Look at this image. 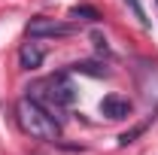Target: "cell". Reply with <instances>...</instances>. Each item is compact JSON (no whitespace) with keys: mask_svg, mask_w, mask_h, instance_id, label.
I'll use <instances>...</instances> for the list:
<instances>
[{"mask_svg":"<svg viewBox=\"0 0 158 155\" xmlns=\"http://www.w3.org/2000/svg\"><path fill=\"white\" fill-rule=\"evenodd\" d=\"M15 119H19V128L34 140L43 143H58L61 140V122L55 113H49L43 103H37L34 97H21L15 103Z\"/></svg>","mask_w":158,"mask_h":155,"instance_id":"cell-1","label":"cell"},{"mask_svg":"<svg viewBox=\"0 0 158 155\" xmlns=\"http://www.w3.org/2000/svg\"><path fill=\"white\" fill-rule=\"evenodd\" d=\"M27 91H31V97H34L37 103H43V107H46L49 113H55V116H61V113L76 100V88H73V82H70L67 73H52V76L34 82Z\"/></svg>","mask_w":158,"mask_h":155,"instance_id":"cell-2","label":"cell"},{"mask_svg":"<svg viewBox=\"0 0 158 155\" xmlns=\"http://www.w3.org/2000/svg\"><path fill=\"white\" fill-rule=\"evenodd\" d=\"M73 34L70 24L64 21H55V19H46V15H37V19L27 21V37L31 40H43V37H67Z\"/></svg>","mask_w":158,"mask_h":155,"instance_id":"cell-3","label":"cell"},{"mask_svg":"<svg viewBox=\"0 0 158 155\" xmlns=\"http://www.w3.org/2000/svg\"><path fill=\"white\" fill-rule=\"evenodd\" d=\"M131 110H134V103H131L125 94H116V91H113V94H106L103 100H100V113H103L106 119H113V122L128 119V116H131Z\"/></svg>","mask_w":158,"mask_h":155,"instance_id":"cell-4","label":"cell"},{"mask_svg":"<svg viewBox=\"0 0 158 155\" xmlns=\"http://www.w3.org/2000/svg\"><path fill=\"white\" fill-rule=\"evenodd\" d=\"M137 82H140V91L146 100H158V64H149V61H140L137 67Z\"/></svg>","mask_w":158,"mask_h":155,"instance_id":"cell-5","label":"cell"},{"mask_svg":"<svg viewBox=\"0 0 158 155\" xmlns=\"http://www.w3.org/2000/svg\"><path fill=\"white\" fill-rule=\"evenodd\" d=\"M43 58H46V46H40L37 40L34 43H24L19 49V64L24 70H37L40 64H43Z\"/></svg>","mask_w":158,"mask_h":155,"instance_id":"cell-6","label":"cell"},{"mask_svg":"<svg viewBox=\"0 0 158 155\" xmlns=\"http://www.w3.org/2000/svg\"><path fill=\"white\" fill-rule=\"evenodd\" d=\"M70 70H73V73H88V76H106V73H110L98 61H76V64H70Z\"/></svg>","mask_w":158,"mask_h":155,"instance_id":"cell-7","label":"cell"},{"mask_svg":"<svg viewBox=\"0 0 158 155\" xmlns=\"http://www.w3.org/2000/svg\"><path fill=\"white\" fill-rule=\"evenodd\" d=\"M149 122H152V119H149ZM149 122H140V125H134L131 131H125V134L118 137V143H122V146H128V143H134V140H137L140 134H146V128H149Z\"/></svg>","mask_w":158,"mask_h":155,"instance_id":"cell-8","label":"cell"},{"mask_svg":"<svg viewBox=\"0 0 158 155\" xmlns=\"http://www.w3.org/2000/svg\"><path fill=\"white\" fill-rule=\"evenodd\" d=\"M70 15H73V19H82V21H98L100 19V12L94 9V6H73Z\"/></svg>","mask_w":158,"mask_h":155,"instance_id":"cell-9","label":"cell"},{"mask_svg":"<svg viewBox=\"0 0 158 155\" xmlns=\"http://www.w3.org/2000/svg\"><path fill=\"white\" fill-rule=\"evenodd\" d=\"M125 3L131 6V12H134V15H137V19L143 21V24H149V19H146V12H143V6H140V0H125Z\"/></svg>","mask_w":158,"mask_h":155,"instance_id":"cell-10","label":"cell"},{"mask_svg":"<svg viewBox=\"0 0 158 155\" xmlns=\"http://www.w3.org/2000/svg\"><path fill=\"white\" fill-rule=\"evenodd\" d=\"M94 46H98V52H103V55L110 52V49H106V40L100 37V34H94Z\"/></svg>","mask_w":158,"mask_h":155,"instance_id":"cell-11","label":"cell"}]
</instances>
